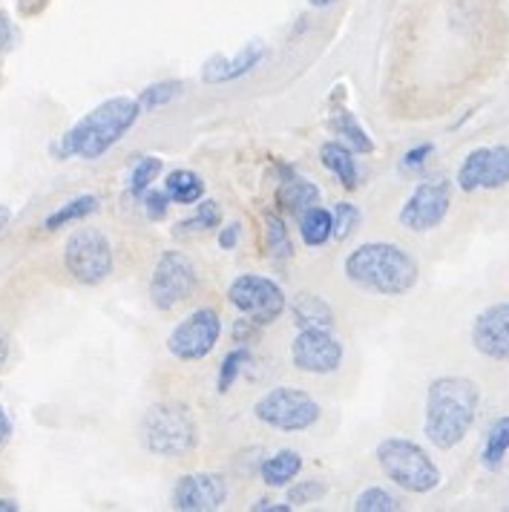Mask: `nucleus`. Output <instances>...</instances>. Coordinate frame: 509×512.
Wrapping results in <instances>:
<instances>
[{"label":"nucleus","instance_id":"1","mask_svg":"<svg viewBox=\"0 0 509 512\" xmlns=\"http://www.w3.org/2000/svg\"><path fill=\"white\" fill-rule=\"evenodd\" d=\"M481 409V389L475 380L461 374L435 377L426 389L423 435L440 452H452L466 441Z\"/></svg>","mask_w":509,"mask_h":512},{"label":"nucleus","instance_id":"2","mask_svg":"<svg viewBox=\"0 0 509 512\" xmlns=\"http://www.w3.org/2000/svg\"><path fill=\"white\" fill-rule=\"evenodd\" d=\"M139 116L141 104L136 98H127V95L107 98L104 104H98L87 116L78 118L49 150L61 162H67V159L95 162L104 153H110L118 141L133 130V124L139 121Z\"/></svg>","mask_w":509,"mask_h":512},{"label":"nucleus","instance_id":"3","mask_svg":"<svg viewBox=\"0 0 509 512\" xmlns=\"http://www.w3.org/2000/svg\"><path fill=\"white\" fill-rule=\"evenodd\" d=\"M351 285L377 297H406L420 280V265L394 242H363L343 262Z\"/></svg>","mask_w":509,"mask_h":512},{"label":"nucleus","instance_id":"4","mask_svg":"<svg viewBox=\"0 0 509 512\" xmlns=\"http://www.w3.org/2000/svg\"><path fill=\"white\" fill-rule=\"evenodd\" d=\"M141 446L156 458H185L199 446V423L179 400L153 403L139 423Z\"/></svg>","mask_w":509,"mask_h":512},{"label":"nucleus","instance_id":"5","mask_svg":"<svg viewBox=\"0 0 509 512\" xmlns=\"http://www.w3.org/2000/svg\"><path fill=\"white\" fill-rule=\"evenodd\" d=\"M374 458L380 472L392 481L394 487L412 495H429L440 487L443 475L435 458L420 446V443L409 441V438H386L377 443Z\"/></svg>","mask_w":509,"mask_h":512},{"label":"nucleus","instance_id":"6","mask_svg":"<svg viewBox=\"0 0 509 512\" xmlns=\"http://www.w3.org/2000/svg\"><path fill=\"white\" fill-rule=\"evenodd\" d=\"M254 415L268 429L294 435V432H305L317 426V420L323 418V409L308 392L294 389V386H277L256 400Z\"/></svg>","mask_w":509,"mask_h":512},{"label":"nucleus","instance_id":"7","mask_svg":"<svg viewBox=\"0 0 509 512\" xmlns=\"http://www.w3.org/2000/svg\"><path fill=\"white\" fill-rule=\"evenodd\" d=\"M116 256L107 233L95 228H78L64 245V268L81 285H98L113 274Z\"/></svg>","mask_w":509,"mask_h":512},{"label":"nucleus","instance_id":"8","mask_svg":"<svg viewBox=\"0 0 509 512\" xmlns=\"http://www.w3.org/2000/svg\"><path fill=\"white\" fill-rule=\"evenodd\" d=\"M228 303L254 326H274L288 308V300L277 282L259 274L236 277L228 288Z\"/></svg>","mask_w":509,"mask_h":512},{"label":"nucleus","instance_id":"9","mask_svg":"<svg viewBox=\"0 0 509 512\" xmlns=\"http://www.w3.org/2000/svg\"><path fill=\"white\" fill-rule=\"evenodd\" d=\"M452 208V182L449 179H426L406 196L397 222L412 233H429L443 225Z\"/></svg>","mask_w":509,"mask_h":512},{"label":"nucleus","instance_id":"10","mask_svg":"<svg viewBox=\"0 0 509 512\" xmlns=\"http://www.w3.org/2000/svg\"><path fill=\"white\" fill-rule=\"evenodd\" d=\"M222 337V317L216 308H196L187 314L179 326L170 331L167 337V351L179 363H199L205 360L210 351L216 349Z\"/></svg>","mask_w":509,"mask_h":512},{"label":"nucleus","instance_id":"11","mask_svg":"<svg viewBox=\"0 0 509 512\" xmlns=\"http://www.w3.org/2000/svg\"><path fill=\"white\" fill-rule=\"evenodd\" d=\"M196 288V265L179 251H164L150 277V303L159 311H173Z\"/></svg>","mask_w":509,"mask_h":512},{"label":"nucleus","instance_id":"12","mask_svg":"<svg viewBox=\"0 0 509 512\" xmlns=\"http://www.w3.org/2000/svg\"><path fill=\"white\" fill-rule=\"evenodd\" d=\"M455 185L463 193L478 190H501L509 185V144L495 147H475L466 153V159L458 167Z\"/></svg>","mask_w":509,"mask_h":512},{"label":"nucleus","instance_id":"13","mask_svg":"<svg viewBox=\"0 0 509 512\" xmlns=\"http://www.w3.org/2000/svg\"><path fill=\"white\" fill-rule=\"evenodd\" d=\"M343 343L331 328H300L291 343V363L305 374H334L343 366Z\"/></svg>","mask_w":509,"mask_h":512},{"label":"nucleus","instance_id":"14","mask_svg":"<svg viewBox=\"0 0 509 512\" xmlns=\"http://www.w3.org/2000/svg\"><path fill=\"white\" fill-rule=\"evenodd\" d=\"M228 501V481L216 472H187L173 484V507L179 512H216Z\"/></svg>","mask_w":509,"mask_h":512},{"label":"nucleus","instance_id":"15","mask_svg":"<svg viewBox=\"0 0 509 512\" xmlns=\"http://www.w3.org/2000/svg\"><path fill=\"white\" fill-rule=\"evenodd\" d=\"M472 346L486 360L509 363V303L489 305L475 317Z\"/></svg>","mask_w":509,"mask_h":512},{"label":"nucleus","instance_id":"16","mask_svg":"<svg viewBox=\"0 0 509 512\" xmlns=\"http://www.w3.org/2000/svg\"><path fill=\"white\" fill-rule=\"evenodd\" d=\"M265 61V47L259 44H245L236 55H216V58H208L205 67H202V81L205 84H231V81H239L245 75L259 67Z\"/></svg>","mask_w":509,"mask_h":512},{"label":"nucleus","instance_id":"17","mask_svg":"<svg viewBox=\"0 0 509 512\" xmlns=\"http://www.w3.org/2000/svg\"><path fill=\"white\" fill-rule=\"evenodd\" d=\"M285 173H288V176H285L277 187L279 208L294 213V216H302L305 210L314 208V205L320 202V187L314 185V182H308V179H302V176H294L291 167H288Z\"/></svg>","mask_w":509,"mask_h":512},{"label":"nucleus","instance_id":"18","mask_svg":"<svg viewBox=\"0 0 509 512\" xmlns=\"http://www.w3.org/2000/svg\"><path fill=\"white\" fill-rule=\"evenodd\" d=\"M320 162L346 190H357V185H360L357 156L348 150L343 141H325L323 147H320Z\"/></svg>","mask_w":509,"mask_h":512},{"label":"nucleus","instance_id":"19","mask_svg":"<svg viewBox=\"0 0 509 512\" xmlns=\"http://www.w3.org/2000/svg\"><path fill=\"white\" fill-rule=\"evenodd\" d=\"M302 472V455L294 449H279L271 458H265L259 466V475L265 481V487L282 489L288 487L291 481H297V475Z\"/></svg>","mask_w":509,"mask_h":512},{"label":"nucleus","instance_id":"20","mask_svg":"<svg viewBox=\"0 0 509 512\" xmlns=\"http://www.w3.org/2000/svg\"><path fill=\"white\" fill-rule=\"evenodd\" d=\"M328 124H331L334 136H340V141L346 144L354 156H371V153H374V141H371V136L366 133V127L354 118V113L337 110V113H331Z\"/></svg>","mask_w":509,"mask_h":512},{"label":"nucleus","instance_id":"21","mask_svg":"<svg viewBox=\"0 0 509 512\" xmlns=\"http://www.w3.org/2000/svg\"><path fill=\"white\" fill-rule=\"evenodd\" d=\"M509 455V415L492 420V426L486 429L484 446H481V464L486 472H498L507 464Z\"/></svg>","mask_w":509,"mask_h":512},{"label":"nucleus","instance_id":"22","mask_svg":"<svg viewBox=\"0 0 509 512\" xmlns=\"http://www.w3.org/2000/svg\"><path fill=\"white\" fill-rule=\"evenodd\" d=\"M164 193L173 205H196L205 199V179L193 170H170L164 179Z\"/></svg>","mask_w":509,"mask_h":512},{"label":"nucleus","instance_id":"23","mask_svg":"<svg viewBox=\"0 0 509 512\" xmlns=\"http://www.w3.org/2000/svg\"><path fill=\"white\" fill-rule=\"evenodd\" d=\"M291 314L297 320V328H334V311L317 294H300L291 303Z\"/></svg>","mask_w":509,"mask_h":512},{"label":"nucleus","instance_id":"24","mask_svg":"<svg viewBox=\"0 0 509 512\" xmlns=\"http://www.w3.org/2000/svg\"><path fill=\"white\" fill-rule=\"evenodd\" d=\"M95 210H98V196H93V193L75 196V199L64 202L61 208L49 213L47 219H44V228H47V231H61V228H67V225H75V222L93 216Z\"/></svg>","mask_w":509,"mask_h":512},{"label":"nucleus","instance_id":"25","mask_svg":"<svg viewBox=\"0 0 509 512\" xmlns=\"http://www.w3.org/2000/svg\"><path fill=\"white\" fill-rule=\"evenodd\" d=\"M300 233H302V242L308 245V248H323L325 242L334 236V219H331V210L320 208V205H314V208H308L300 216Z\"/></svg>","mask_w":509,"mask_h":512},{"label":"nucleus","instance_id":"26","mask_svg":"<svg viewBox=\"0 0 509 512\" xmlns=\"http://www.w3.org/2000/svg\"><path fill=\"white\" fill-rule=\"evenodd\" d=\"M219 225H222V205L216 199H199L196 210L176 225V233L185 236V233L219 231Z\"/></svg>","mask_w":509,"mask_h":512},{"label":"nucleus","instance_id":"27","mask_svg":"<svg viewBox=\"0 0 509 512\" xmlns=\"http://www.w3.org/2000/svg\"><path fill=\"white\" fill-rule=\"evenodd\" d=\"M159 173H162V159L159 156H136L133 162H130V176H127V193L133 196V199H141L153 182L159 179Z\"/></svg>","mask_w":509,"mask_h":512},{"label":"nucleus","instance_id":"28","mask_svg":"<svg viewBox=\"0 0 509 512\" xmlns=\"http://www.w3.org/2000/svg\"><path fill=\"white\" fill-rule=\"evenodd\" d=\"M265 242H268V251L277 262H285L294 256V242H291V233H288V225L285 219L277 216V213H268L265 216Z\"/></svg>","mask_w":509,"mask_h":512},{"label":"nucleus","instance_id":"29","mask_svg":"<svg viewBox=\"0 0 509 512\" xmlns=\"http://www.w3.org/2000/svg\"><path fill=\"white\" fill-rule=\"evenodd\" d=\"M251 363V351L248 346H239V349L228 351L225 357H222V363H219V372H216V389H219V395H228L233 389V383L239 380V374L242 369Z\"/></svg>","mask_w":509,"mask_h":512},{"label":"nucleus","instance_id":"30","mask_svg":"<svg viewBox=\"0 0 509 512\" xmlns=\"http://www.w3.org/2000/svg\"><path fill=\"white\" fill-rule=\"evenodd\" d=\"M354 510L357 512H400L403 504L400 498L392 495L386 487H366L354 498Z\"/></svg>","mask_w":509,"mask_h":512},{"label":"nucleus","instance_id":"31","mask_svg":"<svg viewBox=\"0 0 509 512\" xmlns=\"http://www.w3.org/2000/svg\"><path fill=\"white\" fill-rule=\"evenodd\" d=\"M182 93H185L182 81H159V84H150L147 90H141L136 101L141 104V110H159L164 104L176 101Z\"/></svg>","mask_w":509,"mask_h":512},{"label":"nucleus","instance_id":"32","mask_svg":"<svg viewBox=\"0 0 509 512\" xmlns=\"http://www.w3.org/2000/svg\"><path fill=\"white\" fill-rule=\"evenodd\" d=\"M288 504L291 507H308V504H320L325 495H328V484L320 478H311V481H300V484H288Z\"/></svg>","mask_w":509,"mask_h":512},{"label":"nucleus","instance_id":"33","mask_svg":"<svg viewBox=\"0 0 509 512\" xmlns=\"http://www.w3.org/2000/svg\"><path fill=\"white\" fill-rule=\"evenodd\" d=\"M331 219H334V239H348L351 233L357 231V225H360V210L357 205H351V202H337L334 210H331Z\"/></svg>","mask_w":509,"mask_h":512},{"label":"nucleus","instance_id":"34","mask_svg":"<svg viewBox=\"0 0 509 512\" xmlns=\"http://www.w3.org/2000/svg\"><path fill=\"white\" fill-rule=\"evenodd\" d=\"M170 196L164 193V190H147L144 196H141V208H144V213H147V219H153V222H162L164 216L170 213Z\"/></svg>","mask_w":509,"mask_h":512},{"label":"nucleus","instance_id":"35","mask_svg":"<svg viewBox=\"0 0 509 512\" xmlns=\"http://www.w3.org/2000/svg\"><path fill=\"white\" fill-rule=\"evenodd\" d=\"M432 153H435V144H417V147H412V150H406L403 153V159H400V164L406 167V170H420L423 164L432 159Z\"/></svg>","mask_w":509,"mask_h":512},{"label":"nucleus","instance_id":"36","mask_svg":"<svg viewBox=\"0 0 509 512\" xmlns=\"http://www.w3.org/2000/svg\"><path fill=\"white\" fill-rule=\"evenodd\" d=\"M239 236H242V225L239 222H231V225H219V233H216V242L222 251H233L239 245Z\"/></svg>","mask_w":509,"mask_h":512},{"label":"nucleus","instance_id":"37","mask_svg":"<svg viewBox=\"0 0 509 512\" xmlns=\"http://www.w3.org/2000/svg\"><path fill=\"white\" fill-rule=\"evenodd\" d=\"M18 41V32H15V24L6 12H0V49H12Z\"/></svg>","mask_w":509,"mask_h":512},{"label":"nucleus","instance_id":"38","mask_svg":"<svg viewBox=\"0 0 509 512\" xmlns=\"http://www.w3.org/2000/svg\"><path fill=\"white\" fill-rule=\"evenodd\" d=\"M254 512H291L294 507L291 504H277V501H268V498H259L256 504H251Z\"/></svg>","mask_w":509,"mask_h":512},{"label":"nucleus","instance_id":"39","mask_svg":"<svg viewBox=\"0 0 509 512\" xmlns=\"http://www.w3.org/2000/svg\"><path fill=\"white\" fill-rule=\"evenodd\" d=\"M9 435H12V420H9V415H6V409L0 406V449L6 446Z\"/></svg>","mask_w":509,"mask_h":512},{"label":"nucleus","instance_id":"40","mask_svg":"<svg viewBox=\"0 0 509 512\" xmlns=\"http://www.w3.org/2000/svg\"><path fill=\"white\" fill-rule=\"evenodd\" d=\"M6 360H9V337L0 331V369L6 366Z\"/></svg>","mask_w":509,"mask_h":512},{"label":"nucleus","instance_id":"41","mask_svg":"<svg viewBox=\"0 0 509 512\" xmlns=\"http://www.w3.org/2000/svg\"><path fill=\"white\" fill-rule=\"evenodd\" d=\"M9 219H12V210H9V205H0V231L9 225Z\"/></svg>","mask_w":509,"mask_h":512},{"label":"nucleus","instance_id":"42","mask_svg":"<svg viewBox=\"0 0 509 512\" xmlns=\"http://www.w3.org/2000/svg\"><path fill=\"white\" fill-rule=\"evenodd\" d=\"M0 512H18V504L12 498H0Z\"/></svg>","mask_w":509,"mask_h":512},{"label":"nucleus","instance_id":"43","mask_svg":"<svg viewBox=\"0 0 509 512\" xmlns=\"http://www.w3.org/2000/svg\"><path fill=\"white\" fill-rule=\"evenodd\" d=\"M311 6H317V9H323V6H331L334 0H308Z\"/></svg>","mask_w":509,"mask_h":512}]
</instances>
